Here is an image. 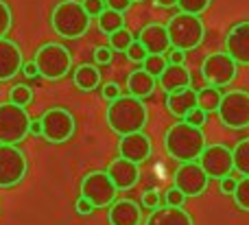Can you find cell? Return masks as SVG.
<instances>
[{
    "instance_id": "7a4b0ae2",
    "label": "cell",
    "mask_w": 249,
    "mask_h": 225,
    "mask_svg": "<svg viewBox=\"0 0 249 225\" xmlns=\"http://www.w3.org/2000/svg\"><path fill=\"white\" fill-rule=\"evenodd\" d=\"M105 121H107L109 129L118 136L144 131L146 122H149V109L142 103V99H136L131 94H123L107 105Z\"/></svg>"
},
{
    "instance_id": "f35d334b",
    "label": "cell",
    "mask_w": 249,
    "mask_h": 225,
    "mask_svg": "<svg viewBox=\"0 0 249 225\" xmlns=\"http://www.w3.org/2000/svg\"><path fill=\"white\" fill-rule=\"evenodd\" d=\"M81 4L90 13V17H99L105 9V0H81Z\"/></svg>"
},
{
    "instance_id": "6da1fadb",
    "label": "cell",
    "mask_w": 249,
    "mask_h": 225,
    "mask_svg": "<svg viewBox=\"0 0 249 225\" xmlns=\"http://www.w3.org/2000/svg\"><path fill=\"white\" fill-rule=\"evenodd\" d=\"M164 149L168 157L177 162H197L206 149V134L201 127H195L186 121L173 122L164 134Z\"/></svg>"
},
{
    "instance_id": "9a60e30c",
    "label": "cell",
    "mask_w": 249,
    "mask_h": 225,
    "mask_svg": "<svg viewBox=\"0 0 249 225\" xmlns=\"http://www.w3.org/2000/svg\"><path fill=\"white\" fill-rule=\"evenodd\" d=\"M225 52L238 66H249V22H238L228 31Z\"/></svg>"
},
{
    "instance_id": "d6a6232c",
    "label": "cell",
    "mask_w": 249,
    "mask_h": 225,
    "mask_svg": "<svg viewBox=\"0 0 249 225\" xmlns=\"http://www.w3.org/2000/svg\"><path fill=\"white\" fill-rule=\"evenodd\" d=\"M13 26V11L4 0H0V39L7 37Z\"/></svg>"
},
{
    "instance_id": "7bdbcfd3",
    "label": "cell",
    "mask_w": 249,
    "mask_h": 225,
    "mask_svg": "<svg viewBox=\"0 0 249 225\" xmlns=\"http://www.w3.org/2000/svg\"><path fill=\"white\" fill-rule=\"evenodd\" d=\"M74 210H77L79 214H83V217H88V214H92L96 208L92 206V201H88V199H86V197H79L77 204H74Z\"/></svg>"
},
{
    "instance_id": "f546056e",
    "label": "cell",
    "mask_w": 249,
    "mask_h": 225,
    "mask_svg": "<svg viewBox=\"0 0 249 225\" xmlns=\"http://www.w3.org/2000/svg\"><path fill=\"white\" fill-rule=\"evenodd\" d=\"M166 66H168L166 55H146V59L142 61V68H144L149 74H153L155 79L164 72V68H166Z\"/></svg>"
},
{
    "instance_id": "83f0119b",
    "label": "cell",
    "mask_w": 249,
    "mask_h": 225,
    "mask_svg": "<svg viewBox=\"0 0 249 225\" xmlns=\"http://www.w3.org/2000/svg\"><path fill=\"white\" fill-rule=\"evenodd\" d=\"M133 39H136V37L131 35V31H129L127 26H123V29L114 31V33L109 35V44H107V46L112 48V51H116V52H127V48L131 46Z\"/></svg>"
},
{
    "instance_id": "3957f363",
    "label": "cell",
    "mask_w": 249,
    "mask_h": 225,
    "mask_svg": "<svg viewBox=\"0 0 249 225\" xmlns=\"http://www.w3.org/2000/svg\"><path fill=\"white\" fill-rule=\"evenodd\" d=\"M92 17L83 9L81 0H61L51 13V26L59 37L79 39L90 31Z\"/></svg>"
},
{
    "instance_id": "74e56055",
    "label": "cell",
    "mask_w": 249,
    "mask_h": 225,
    "mask_svg": "<svg viewBox=\"0 0 249 225\" xmlns=\"http://www.w3.org/2000/svg\"><path fill=\"white\" fill-rule=\"evenodd\" d=\"M112 57H114V51L109 46H96L94 48V61L99 66H109L112 64Z\"/></svg>"
},
{
    "instance_id": "ffe728a7",
    "label": "cell",
    "mask_w": 249,
    "mask_h": 225,
    "mask_svg": "<svg viewBox=\"0 0 249 225\" xmlns=\"http://www.w3.org/2000/svg\"><path fill=\"white\" fill-rule=\"evenodd\" d=\"M158 86L166 94L184 90V87H193V74L184 64H168L164 68V72L158 77Z\"/></svg>"
},
{
    "instance_id": "603a6c76",
    "label": "cell",
    "mask_w": 249,
    "mask_h": 225,
    "mask_svg": "<svg viewBox=\"0 0 249 225\" xmlns=\"http://www.w3.org/2000/svg\"><path fill=\"white\" fill-rule=\"evenodd\" d=\"M155 87H158V79H155L153 74L146 72L144 68L129 72V77H127V92L131 96H136V99H146V96H151L155 92Z\"/></svg>"
},
{
    "instance_id": "5bb4252c",
    "label": "cell",
    "mask_w": 249,
    "mask_h": 225,
    "mask_svg": "<svg viewBox=\"0 0 249 225\" xmlns=\"http://www.w3.org/2000/svg\"><path fill=\"white\" fill-rule=\"evenodd\" d=\"M118 153H121V157H124V160L142 164L153 153V140L144 131H133V134L121 136V140H118Z\"/></svg>"
},
{
    "instance_id": "d590c367",
    "label": "cell",
    "mask_w": 249,
    "mask_h": 225,
    "mask_svg": "<svg viewBox=\"0 0 249 225\" xmlns=\"http://www.w3.org/2000/svg\"><path fill=\"white\" fill-rule=\"evenodd\" d=\"M101 96H103L107 103H112V101H116L118 96H123V90L116 81H107L101 86Z\"/></svg>"
},
{
    "instance_id": "44dd1931",
    "label": "cell",
    "mask_w": 249,
    "mask_h": 225,
    "mask_svg": "<svg viewBox=\"0 0 249 225\" xmlns=\"http://www.w3.org/2000/svg\"><path fill=\"white\" fill-rule=\"evenodd\" d=\"M144 225H195V221L184 208H175V206L164 204L160 208L151 210Z\"/></svg>"
},
{
    "instance_id": "7c38bea8",
    "label": "cell",
    "mask_w": 249,
    "mask_h": 225,
    "mask_svg": "<svg viewBox=\"0 0 249 225\" xmlns=\"http://www.w3.org/2000/svg\"><path fill=\"white\" fill-rule=\"evenodd\" d=\"M197 162L210 179H223L232 175L234 171L232 149L225 147V144H206Z\"/></svg>"
},
{
    "instance_id": "8fae6325",
    "label": "cell",
    "mask_w": 249,
    "mask_h": 225,
    "mask_svg": "<svg viewBox=\"0 0 249 225\" xmlns=\"http://www.w3.org/2000/svg\"><path fill=\"white\" fill-rule=\"evenodd\" d=\"M29 173V160L18 144H0V188H13Z\"/></svg>"
},
{
    "instance_id": "5b68a950",
    "label": "cell",
    "mask_w": 249,
    "mask_h": 225,
    "mask_svg": "<svg viewBox=\"0 0 249 225\" xmlns=\"http://www.w3.org/2000/svg\"><path fill=\"white\" fill-rule=\"evenodd\" d=\"M37 74L46 81H59L72 70V52L59 42H46L35 51L33 57Z\"/></svg>"
},
{
    "instance_id": "60d3db41",
    "label": "cell",
    "mask_w": 249,
    "mask_h": 225,
    "mask_svg": "<svg viewBox=\"0 0 249 225\" xmlns=\"http://www.w3.org/2000/svg\"><path fill=\"white\" fill-rule=\"evenodd\" d=\"M142 206H144L146 210L160 208V192L158 190H146L144 195H142Z\"/></svg>"
},
{
    "instance_id": "e0dca14e",
    "label": "cell",
    "mask_w": 249,
    "mask_h": 225,
    "mask_svg": "<svg viewBox=\"0 0 249 225\" xmlns=\"http://www.w3.org/2000/svg\"><path fill=\"white\" fill-rule=\"evenodd\" d=\"M22 66H24L22 48L13 39L2 37L0 39V81H11L13 77H18Z\"/></svg>"
},
{
    "instance_id": "ee69618b",
    "label": "cell",
    "mask_w": 249,
    "mask_h": 225,
    "mask_svg": "<svg viewBox=\"0 0 249 225\" xmlns=\"http://www.w3.org/2000/svg\"><path fill=\"white\" fill-rule=\"evenodd\" d=\"M166 59H168V64H184V61H186V51L171 48V51L166 52Z\"/></svg>"
},
{
    "instance_id": "bcb514c9",
    "label": "cell",
    "mask_w": 249,
    "mask_h": 225,
    "mask_svg": "<svg viewBox=\"0 0 249 225\" xmlns=\"http://www.w3.org/2000/svg\"><path fill=\"white\" fill-rule=\"evenodd\" d=\"M29 134H33V136H42V121H39V118H31Z\"/></svg>"
},
{
    "instance_id": "cb8c5ba5",
    "label": "cell",
    "mask_w": 249,
    "mask_h": 225,
    "mask_svg": "<svg viewBox=\"0 0 249 225\" xmlns=\"http://www.w3.org/2000/svg\"><path fill=\"white\" fill-rule=\"evenodd\" d=\"M72 81L81 92H94L101 87V70L92 64H81L72 70Z\"/></svg>"
},
{
    "instance_id": "8d00e7d4",
    "label": "cell",
    "mask_w": 249,
    "mask_h": 225,
    "mask_svg": "<svg viewBox=\"0 0 249 225\" xmlns=\"http://www.w3.org/2000/svg\"><path fill=\"white\" fill-rule=\"evenodd\" d=\"M184 121L190 122V125H195V127H203L206 125V121H208V112H203L201 107H195V109H190V112L186 114Z\"/></svg>"
},
{
    "instance_id": "d4e9b609",
    "label": "cell",
    "mask_w": 249,
    "mask_h": 225,
    "mask_svg": "<svg viewBox=\"0 0 249 225\" xmlns=\"http://www.w3.org/2000/svg\"><path fill=\"white\" fill-rule=\"evenodd\" d=\"M96 24H99V31L103 35H112L114 31H118V29H123L124 26V17H123V13L105 7L103 13L96 17Z\"/></svg>"
},
{
    "instance_id": "7dc6e473",
    "label": "cell",
    "mask_w": 249,
    "mask_h": 225,
    "mask_svg": "<svg viewBox=\"0 0 249 225\" xmlns=\"http://www.w3.org/2000/svg\"><path fill=\"white\" fill-rule=\"evenodd\" d=\"M158 7H164V9H173L177 7V0H153Z\"/></svg>"
},
{
    "instance_id": "ba28073f",
    "label": "cell",
    "mask_w": 249,
    "mask_h": 225,
    "mask_svg": "<svg viewBox=\"0 0 249 225\" xmlns=\"http://www.w3.org/2000/svg\"><path fill=\"white\" fill-rule=\"evenodd\" d=\"M219 121L228 129H247L249 127V92L230 90L223 94L221 105L216 109Z\"/></svg>"
},
{
    "instance_id": "52a82bcc",
    "label": "cell",
    "mask_w": 249,
    "mask_h": 225,
    "mask_svg": "<svg viewBox=\"0 0 249 225\" xmlns=\"http://www.w3.org/2000/svg\"><path fill=\"white\" fill-rule=\"evenodd\" d=\"M39 121H42V138L51 144L68 142L77 129V121H74L72 112H68L66 107H48L39 116Z\"/></svg>"
},
{
    "instance_id": "7402d4cb",
    "label": "cell",
    "mask_w": 249,
    "mask_h": 225,
    "mask_svg": "<svg viewBox=\"0 0 249 225\" xmlns=\"http://www.w3.org/2000/svg\"><path fill=\"white\" fill-rule=\"evenodd\" d=\"M195 107H197V90L195 87H184V90L166 94V109L177 121H184L186 114Z\"/></svg>"
},
{
    "instance_id": "836d02e7",
    "label": "cell",
    "mask_w": 249,
    "mask_h": 225,
    "mask_svg": "<svg viewBox=\"0 0 249 225\" xmlns=\"http://www.w3.org/2000/svg\"><path fill=\"white\" fill-rule=\"evenodd\" d=\"M124 55H127V59L133 61V64H142V61L146 59V55H149V52H146V48L142 46L138 39H133L131 46L127 48V52H124Z\"/></svg>"
},
{
    "instance_id": "b9f144b4",
    "label": "cell",
    "mask_w": 249,
    "mask_h": 225,
    "mask_svg": "<svg viewBox=\"0 0 249 225\" xmlns=\"http://www.w3.org/2000/svg\"><path fill=\"white\" fill-rule=\"evenodd\" d=\"M131 4H133V0H105V7L114 9L118 13H127L131 9Z\"/></svg>"
},
{
    "instance_id": "4dcf8cb0",
    "label": "cell",
    "mask_w": 249,
    "mask_h": 225,
    "mask_svg": "<svg viewBox=\"0 0 249 225\" xmlns=\"http://www.w3.org/2000/svg\"><path fill=\"white\" fill-rule=\"evenodd\" d=\"M234 204H236L238 210L243 212H249V177H241L238 179L236 192H234Z\"/></svg>"
},
{
    "instance_id": "4fadbf2b",
    "label": "cell",
    "mask_w": 249,
    "mask_h": 225,
    "mask_svg": "<svg viewBox=\"0 0 249 225\" xmlns=\"http://www.w3.org/2000/svg\"><path fill=\"white\" fill-rule=\"evenodd\" d=\"M208 184H210V177L199 166V162H181L173 177V186L179 188L186 197H201Z\"/></svg>"
},
{
    "instance_id": "f6af8a7d",
    "label": "cell",
    "mask_w": 249,
    "mask_h": 225,
    "mask_svg": "<svg viewBox=\"0 0 249 225\" xmlns=\"http://www.w3.org/2000/svg\"><path fill=\"white\" fill-rule=\"evenodd\" d=\"M22 72H24V77H29V79L37 77V66H35V61H29V64L22 66Z\"/></svg>"
},
{
    "instance_id": "e575fe53",
    "label": "cell",
    "mask_w": 249,
    "mask_h": 225,
    "mask_svg": "<svg viewBox=\"0 0 249 225\" xmlns=\"http://www.w3.org/2000/svg\"><path fill=\"white\" fill-rule=\"evenodd\" d=\"M164 201H166V206L184 208V204H186V195H184V192H181L177 186H171L166 192H164Z\"/></svg>"
},
{
    "instance_id": "c3c4849f",
    "label": "cell",
    "mask_w": 249,
    "mask_h": 225,
    "mask_svg": "<svg viewBox=\"0 0 249 225\" xmlns=\"http://www.w3.org/2000/svg\"><path fill=\"white\" fill-rule=\"evenodd\" d=\"M133 2H144V0H133Z\"/></svg>"
},
{
    "instance_id": "ab89813d",
    "label": "cell",
    "mask_w": 249,
    "mask_h": 225,
    "mask_svg": "<svg viewBox=\"0 0 249 225\" xmlns=\"http://www.w3.org/2000/svg\"><path fill=\"white\" fill-rule=\"evenodd\" d=\"M236 186H238V179L234 177V175H228V177L219 179V190L228 197H232L234 192H236Z\"/></svg>"
},
{
    "instance_id": "277c9868",
    "label": "cell",
    "mask_w": 249,
    "mask_h": 225,
    "mask_svg": "<svg viewBox=\"0 0 249 225\" xmlns=\"http://www.w3.org/2000/svg\"><path fill=\"white\" fill-rule=\"evenodd\" d=\"M166 31H168V37H171V46L186 52L199 48L201 42L206 39V24L195 13L177 11L175 16L168 17Z\"/></svg>"
},
{
    "instance_id": "ac0fdd59",
    "label": "cell",
    "mask_w": 249,
    "mask_h": 225,
    "mask_svg": "<svg viewBox=\"0 0 249 225\" xmlns=\"http://www.w3.org/2000/svg\"><path fill=\"white\" fill-rule=\"evenodd\" d=\"M107 175L112 177V182L116 184L118 192L131 190V188L140 182V164L129 162V160H124V157H116V160H112V164L107 166Z\"/></svg>"
},
{
    "instance_id": "9c48e42d",
    "label": "cell",
    "mask_w": 249,
    "mask_h": 225,
    "mask_svg": "<svg viewBox=\"0 0 249 225\" xmlns=\"http://www.w3.org/2000/svg\"><path fill=\"white\" fill-rule=\"evenodd\" d=\"M118 188L107 171H90L81 179V197L92 201L94 208H109L116 201Z\"/></svg>"
},
{
    "instance_id": "4316f807",
    "label": "cell",
    "mask_w": 249,
    "mask_h": 225,
    "mask_svg": "<svg viewBox=\"0 0 249 225\" xmlns=\"http://www.w3.org/2000/svg\"><path fill=\"white\" fill-rule=\"evenodd\" d=\"M234 156V171L243 177H249V138H241L232 149Z\"/></svg>"
},
{
    "instance_id": "d6986e66",
    "label": "cell",
    "mask_w": 249,
    "mask_h": 225,
    "mask_svg": "<svg viewBox=\"0 0 249 225\" xmlns=\"http://www.w3.org/2000/svg\"><path fill=\"white\" fill-rule=\"evenodd\" d=\"M107 221L109 225H140L142 223L140 204L133 199H116L107 208Z\"/></svg>"
},
{
    "instance_id": "2e32d148",
    "label": "cell",
    "mask_w": 249,
    "mask_h": 225,
    "mask_svg": "<svg viewBox=\"0 0 249 225\" xmlns=\"http://www.w3.org/2000/svg\"><path fill=\"white\" fill-rule=\"evenodd\" d=\"M136 39L146 48L149 55H166V52L173 48L166 24H158V22H151V24L142 26Z\"/></svg>"
},
{
    "instance_id": "30bf717a",
    "label": "cell",
    "mask_w": 249,
    "mask_h": 225,
    "mask_svg": "<svg viewBox=\"0 0 249 225\" xmlns=\"http://www.w3.org/2000/svg\"><path fill=\"white\" fill-rule=\"evenodd\" d=\"M238 64L228 55L225 51L210 52L206 59L201 61V77L208 86L212 87H225L236 79Z\"/></svg>"
},
{
    "instance_id": "8992f818",
    "label": "cell",
    "mask_w": 249,
    "mask_h": 225,
    "mask_svg": "<svg viewBox=\"0 0 249 225\" xmlns=\"http://www.w3.org/2000/svg\"><path fill=\"white\" fill-rule=\"evenodd\" d=\"M31 116L22 105L0 103V144H20L29 136Z\"/></svg>"
},
{
    "instance_id": "484cf974",
    "label": "cell",
    "mask_w": 249,
    "mask_h": 225,
    "mask_svg": "<svg viewBox=\"0 0 249 225\" xmlns=\"http://www.w3.org/2000/svg\"><path fill=\"white\" fill-rule=\"evenodd\" d=\"M221 99H223V94H221L219 87H201V90H197V107H201L203 112H216L221 105Z\"/></svg>"
},
{
    "instance_id": "1f68e13d",
    "label": "cell",
    "mask_w": 249,
    "mask_h": 225,
    "mask_svg": "<svg viewBox=\"0 0 249 225\" xmlns=\"http://www.w3.org/2000/svg\"><path fill=\"white\" fill-rule=\"evenodd\" d=\"M212 0H177V9L184 13H195V16H201L210 9Z\"/></svg>"
},
{
    "instance_id": "f1b7e54d",
    "label": "cell",
    "mask_w": 249,
    "mask_h": 225,
    "mask_svg": "<svg viewBox=\"0 0 249 225\" xmlns=\"http://www.w3.org/2000/svg\"><path fill=\"white\" fill-rule=\"evenodd\" d=\"M9 101H11L13 105L26 107V105L33 101V87L26 86V83H16V86L9 90Z\"/></svg>"
}]
</instances>
